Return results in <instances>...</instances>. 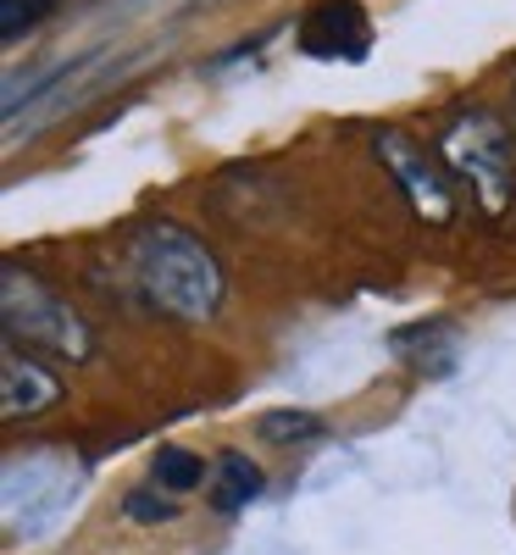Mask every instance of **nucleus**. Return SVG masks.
Listing matches in <instances>:
<instances>
[{"instance_id":"nucleus-6","label":"nucleus","mask_w":516,"mask_h":555,"mask_svg":"<svg viewBox=\"0 0 516 555\" xmlns=\"http://www.w3.org/2000/svg\"><path fill=\"white\" fill-rule=\"evenodd\" d=\"M295 39L311 62H361L372 51V23L356 0H317Z\"/></svg>"},{"instance_id":"nucleus-8","label":"nucleus","mask_w":516,"mask_h":555,"mask_svg":"<svg viewBox=\"0 0 516 555\" xmlns=\"http://www.w3.org/2000/svg\"><path fill=\"white\" fill-rule=\"evenodd\" d=\"M261 489H267V478H261V467H256L250 455H240V450H222L217 455V467H211V505H217L222 517L245 512Z\"/></svg>"},{"instance_id":"nucleus-2","label":"nucleus","mask_w":516,"mask_h":555,"mask_svg":"<svg viewBox=\"0 0 516 555\" xmlns=\"http://www.w3.org/2000/svg\"><path fill=\"white\" fill-rule=\"evenodd\" d=\"M439 162L473 190V201L500 217L516 201V139L494 112H461L439 133Z\"/></svg>"},{"instance_id":"nucleus-1","label":"nucleus","mask_w":516,"mask_h":555,"mask_svg":"<svg viewBox=\"0 0 516 555\" xmlns=\"http://www.w3.org/2000/svg\"><path fill=\"white\" fill-rule=\"evenodd\" d=\"M133 278L139 289L151 295V306H162L178 322H211L222 295H228V278L222 261L178 222H151L133 234Z\"/></svg>"},{"instance_id":"nucleus-9","label":"nucleus","mask_w":516,"mask_h":555,"mask_svg":"<svg viewBox=\"0 0 516 555\" xmlns=\"http://www.w3.org/2000/svg\"><path fill=\"white\" fill-rule=\"evenodd\" d=\"M151 483H162L167 494H190V489L206 483V461L190 455V450H178V444H167V450L151 461Z\"/></svg>"},{"instance_id":"nucleus-3","label":"nucleus","mask_w":516,"mask_h":555,"mask_svg":"<svg viewBox=\"0 0 516 555\" xmlns=\"http://www.w3.org/2000/svg\"><path fill=\"white\" fill-rule=\"evenodd\" d=\"M0 317H7V339L12 345L62 356V361H89L95 356V334H89V322L73 311V300L51 295L39 278H28L17 267H7V278H0Z\"/></svg>"},{"instance_id":"nucleus-11","label":"nucleus","mask_w":516,"mask_h":555,"mask_svg":"<svg viewBox=\"0 0 516 555\" xmlns=\"http://www.w3.org/2000/svg\"><path fill=\"white\" fill-rule=\"evenodd\" d=\"M317 434H322V416H311V411H267L261 416V439H272V444H306Z\"/></svg>"},{"instance_id":"nucleus-10","label":"nucleus","mask_w":516,"mask_h":555,"mask_svg":"<svg viewBox=\"0 0 516 555\" xmlns=\"http://www.w3.org/2000/svg\"><path fill=\"white\" fill-rule=\"evenodd\" d=\"M178 512H183L178 494H167L162 483H151V489H128V500H122V517H128V522H145V528L172 522Z\"/></svg>"},{"instance_id":"nucleus-5","label":"nucleus","mask_w":516,"mask_h":555,"mask_svg":"<svg viewBox=\"0 0 516 555\" xmlns=\"http://www.w3.org/2000/svg\"><path fill=\"white\" fill-rule=\"evenodd\" d=\"M372 156H378V167L400 183V195L411 201V211L422 217V222H450L455 217V183H450V172L416 145L411 133H400V128H378L372 133Z\"/></svg>"},{"instance_id":"nucleus-12","label":"nucleus","mask_w":516,"mask_h":555,"mask_svg":"<svg viewBox=\"0 0 516 555\" xmlns=\"http://www.w3.org/2000/svg\"><path fill=\"white\" fill-rule=\"evenodd\" d=\"M56 12V0H0V39H23L28 28H39L44 17Z\"/></svg>"},{"instance_id":"nucleus-4","label":"nucleus","mask_w":516,"mask_h":555,"mask_svg":"<svg viewBox=\"0 0 516 555\" xmlns=\"http://www.w3.org/2000/svg\"><path fill=\"white\" fill-rule=\"evenodd\" d=\"M73 494H78V467H67L56 450H34L28 461L12 455L7 461V522L23 517L12 528V539L44 533L73 505Z\"/></svg>"},{"instance_id":"nucleus-7","label":"nucleus","mask_w":516,"mask_h":555,"mask_svg":"<svg viewBox=\"0 0 516 555\" xmlns=\"http://www.w3.org/2000/svg\"><path fill=\"white\" fill-rule=\"evenodd\" d=\"M62 400V378L51 366H39L23 345L7 339V356H0V416L7 423H28V416L51 411Z\"/></svg>"}]
</instances>
